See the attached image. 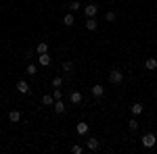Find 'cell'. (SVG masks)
<instances>
[{
    "instance_id": "7",
    "label": "cell",
    "mask_w": 157,
    "mask_h": 154,
    "mask_svg": "<svg viewBox=\"0 0 157 154\" xmlns=\"http://www.w3.org/2000/svg\"><path fill=\"white\" fill-rule=\"evenodd\" d=\"M86 29H88V31H94V29H97L98 27V23H97V19H94V17H86Z\"/></svg>"
},
{
    "instance_id": "16",
    "label": "cell",
    "mask_w": 157,
    "mask_h": 154,
    "mask_svg": "<svg viewBox=\"0 0 157 154\" xmlns=\"http://www.w3.org/2000/svg\"><path fill=\"white\" fill-rule=\"evenodd\" d=\"M145 67L149 69V71H155V69H157V59H147Z\"/></svg>"
},
{
    "instance_id": "12",
    "label": "cell",
    "mask_w": 157,
    "mask_h": 154,
    "mask_svg": "<svg viewBox=\"0 0 157 154\" xmlns=\"http://www.w3.org/2000/svg\"><path fill=\"white\" fill-rule=\"evenodd\" d=\"M50 63H52V59H50L48 52H46V54H40V65H42V67H48Z\"/></svg>"
},
{
    "instance_id": "11",
    "label": "cell",
    "mask_w": 157,
    "mask_h": 154,
    "mask_svg": "<svg viewBox=\"0 0 157 154\" xmlns=\"http://www.w3.org/2000/svg\"><path fill=\"white\" fill-rule=\"evenodd\" d=\"M75 23V19H73V13H67L65 17H63V25H67V27H71Z\"/></svg>"
},
{
    "instance_id": "18",
    "label": "cell",
    "mask_w": 157,
    "mask_h": 154,
    "mask_svg": "<svg viewBox=\"0 0 157 154\" xmlns=\"http://www.w3.org/2000/svg\"><path fill=\"white\" fill-rule=\"evenodd\" d=\"M25 73H27V75H36V73H38V67L34 65V63H29V65L25 67Z\"/></svg>"
},
{
    "instance_id": "13",
    "label": "cell",
    "mask_w": 157,
    "mask_h": 154,
    "mask_svg": "<svg viewBox=\"0 0 157 154\" xmlns=\"http://www.w3.org/2000/svg\"><path fill=\"white\" fill-rule=\"evenodd\" d=\"M69 100H71V104H80L82 102V94L80 92H71L69 94Z\"/></svg>"
},
{
    "instance_id": "19",
    "label": "cell",
    "mask_w": 157,
    "mask_h": 154,
    "mask_svg": "<svg viewBox=\"0 0 157 154\" xmlns=\"http://www.w3.org/2000/svg\"><path fill=\"white\" fill-rule=\"evenodd\" d=\"M63 71H65V73H71L73 71V63H71V60H65V63H63Z\"/></svg>"
},
{
    "instance_id": "23",
    "label": "cell",
    "mask_w": 157,
    "mask_h": 154,
    "mask_svg": "<svg viewBox=\"0 0 157 154\" xmlns=\"http://www.w3.org/2000/svg\"><path fill=\"white\" fill-rule=\"evenodd\" d=\"M128 127H130L132 131H136L138 129V121H136V119H130V121H128Z\"/></svg>"
},
{
    "instance_id": "14",
    "label": "cell",
    "mask_w": 157,
    "mask_h": 154,
    "mask_svg": "<svg viewBox=\"0 0 157 154\" xmlns=\"http://www.w3.org/2000/svg\"><path fill=\"white\" fill-rule=\"evenodd\" d=\"M36 52L38 54H46V52H48V44H46V42H40L36 46Z\"/></svg>"
},
{
    "instance_id": "3",
    "label": "cell",
    "mask_w": 157,
    "mask_h": 154,
    "mask_svg": "<svg viewBox=\"0 0 157 154\" xmlns=\"http://www.w3.org/2000/svg\"><path fill=\"white\" fill-rule=\"evenodd\" d=\"M15 88H17V92H19V94H29V83L25 81V79H19Z\"/></svg>"
},
{
    "instance_id": "20",
    "label": "cell",
    "mask_w": 157,
    "mask_h": 154,
    "mask_svg": "<svg viewBox=\"0 0 157 154\" xmlns=\"http://www.w3.org/2000/svg\"><path fill=\"white\" fill-rule=\"evenodd\" d=\"M52 88H61V85H63V77H59V75H57V77H52Z\"/></svg>"
},
{
    "instance_id": "6",
    "label": "cell",
    "mask_w": 157,
    "mask_h": 154,
    "mask_svg": "<svg viewBox=\"0 0 157 154\" xmlns=\"http://www.w3.org/2000/svg\"><path fill=\"white\" fill-rule=\"evenodd\" d=\"M97 13H98L97 4H88V6H84V15L86 17H97Z\"/></svg>"
},
{
    "instance_id": "15",
    "label": "cell",
    "mask_w": 157,
    "mask_h": 154,
    "mask_svg": "<svg viewBox=\"0 0 157 154\" xmlns=\"http://www.w3.org/2000/svg\"><path fill=\"white\" fill-rule=\"evenodd\" d=\"M75 131H78V135H84L86 131H88V123H78L75 125Z\"/></svg>"
},
{
    "instance_id": "1",
    "label": "cell",
    "mask_w": 157,
    "mask_h": 154,
    "mask_svg": "<svg viewBox=\"0 0 157 154\" xmlns=\"http://www.w3.org/2000/svg\"><path fill=\"white\" fill-rule=\"evenodd\" d=\"M121 81H124V71H121V69H111V71H109V83L120 85Z\"/></svg>"
},
{
    "instance_id": "10",
    "label": "cell",
    "mask_w": 157,
    "mask_h": 154,
    "mask_svg": "<svg viewBox=\"0 0 157 154\" xmlns=\"http://www.w3.org/2000/svg\"><path fill=\"white\" fill-rule=\"evenodd\" d=\"M9 121H11V123H19V121H21V113H19V110H11V113H9Z\"/></svg>"
},
{
    "instance_id": "22",
    "label": "cell",
    "mask_w": 157,
    "mask_h": 154,
    "mask_svg": "<svg viewBox=\"0 0 157 154\" xmlns=\"http://www.w3.org/2000/svg\"><path fill=\"white\" fill-rule=\"evenodd\" d=\"M105 21H109V23H113V21H115V13H113V11L105 13Z\"/></svg>"
},
{
    "instance_id": "4",
    "label": "cell",
    "mask_w": 157,
    "mask_h": 154,
    "mask_svg": "<svg viewBox=\"0 0 157 154\" xmlns=\"http://www.w3.org/2000/svg\"><path fill=\"white\" fill-rule=\"evenodd\" d=\"M86 148H88L90 152H97L98 148H101V142L94 140V138H90V140H86Z\"/></svg>"
},
{
    "instance_id": "5",
    "label": "cell",
    "mask_w": 157,
    "mask_h": 154,
    "mask_svg": "<svg viewBox=\"0 0 157 154\" xmlns=\"http://www.w3.org/2000/svg\"><path fill=\"white\" fill-rule=\"evenodd\" d=\"M90 92H92V96H94V98H101V96L105 94V88H103L101 83H94V85L90 88Z\"/></svg>"
},
{
    "instance_id": "24",
    "label": "cell",
    "mask_w": 157,
    "mask_h": 154,
    "mask_svg": "<svg viewBox=\"0 0 157 154\" xmlns=\"http://www.w3.org/2000/svg\"><path fill=\"white\" fill-rule=\"evenodd\" d=\"M71 152H73V154H82V152H84V148L75 144V146H73V148H71Z\"/></svg>"
},
{
    "instance_id": "8",
    "label": "cell",
    "mask_w": 157,
    "mask_h": 154,
    "mask_svg": "<svg viewBox=\"0 0 157 154\" xmlns=\"http://www.w3.org/2000/svg\"><path fill=\"white\" fill-rule=\"evenodd\" d=\"M130 110H132V115H134V117H138V115H140V113L145 110V106H143L140 102H134L132 106H130Z\"/></svg>"
},
{
    "instance_id": "9",
    "label": "cell",
    "mask_w": 157,
    "mask_h": 154,
    "mask_svg": "<svg viewBox=\"0 0 157 154\" xmlns=\"http://www.w3.org/2000/svg\"><path fill=\"white\" fill-rule=\"evenodd\" d=\"M52 106H55V113H57V115H63V113H65V104H63V100H55V104H52Z\"/></svg>"
},
{
    "instance_id": "2",
    "label": "cell",
    "mask_w": 157,
    "mask_h": 154,
    "mask_svg": "<svg viewBox=\"0 0 157 154\" xmlns=\"http://www.w3.org/2000/svg\"><path fill=\"white\" fill-rule=\"evenodd\" d=\"M140 140H143V146H145V148H153L157 144V135L155 133H145Z\"/></svg>"
},
{
    "instance_id": "21",
    "label": "cell",
    "mask_w": 157,
    "mask_h": 154,
    "mask_svg": "<svg viewBox=\"0 0 157 154\" xmlns=\"http://www.w3.org/2000/svg\"><path fill=\"white\" fill-rule=\"evenodd\" d=\"M80 9H82V4H80V2H78V0H73L71 4H69V11H71V13H75V11H80Z\"/></svg>"
},
{
    "instance_id": "25",
    "label": "cell",
    "mask_w": 157,
    "mask_h": 154,
    "mask_svg": "<svg viewBox=\"0 0 157 154\" xmlns=\"http://www.w3.org/2000/svg\"><path fill=\"white\" fill-rule=\"evenodd\" d=\"M52 96H55V100H61V98H63V92H61L59 88H55V94Z\"/></svg>"
},
{
    "instance_id": "26",
    "label": "cell",
    "mask_w": 157,
    "mask_h": 154,
    "mask_svg": "<svg viewBox=\"0 0 157 154\" xmlns=\"http://www.w3.org/2000/svg\"><path fill=\"white\" fill-rule=\"evenodd\" d=\"M0 133H2V129H0Z\"/></svg>"
},
{
    "instance_id": "17",
    "label": "cell",
    "mask_w": 157,
    "mask_h": 154,
    "mask_svg": "<svg viewBox=\"0 0 157 154\" xmlns=\"http://www.w3.org/2000/svg\"><path fill=\"white\" fill-rule=\"evenodd\" d=\"M42 104H44V106H52V104H55V96H42Z\"/></svg>"
}]
</instances>
